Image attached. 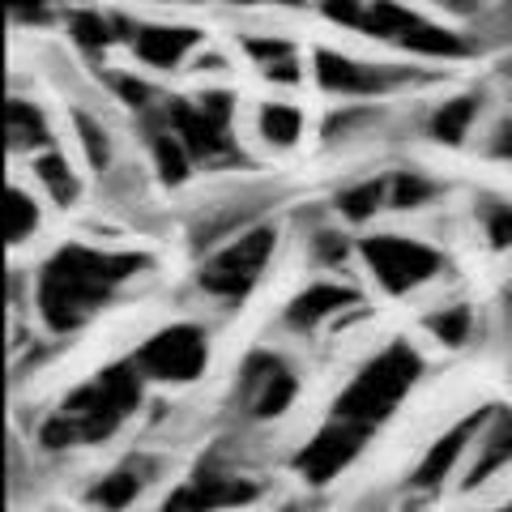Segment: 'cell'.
Masks as SVG:
<instances>
[{"label":"cell","instance_id":"cell-8","mask_svg":"<svg viewBox=\"0 0 512 512\" xmlns=\"http://www.w3.org/2000/svg\"><path fill=\"white\" fill-rule=\"evenodd\" d=\"M359 256L367 274L380 282V291L389 295H410L444 274V256L410 235H367L359 244Z\"/></svg>","mask_w":512,"mask_h":512},{"label":"cell","instance_id":"cell-21","mask_svg":"<svg viewBox=\"0 0 512 512\" xmlns=\"http://www.w3.org/2000/svg\"><path fill=\"white\" fill-rule=\"evenodd\" d=\"M47 146H56L47 111L35 99H26V94H13L9 99V150L30 158V154H39Z\"/></svg>","mask_w":512,"mask_h":512},{"label":"cell","instance_id":"cell-1","mask_svg":"<svg viewBox=\"0 0 512 512\" xmlns=\"http://www.w3.org/2000/svg\"><path fill=\"white\" fill-rule=\"evenodd\" d=\"M150 261L141 252H99L69 244L39 269V316L52 333H73L107 308L124 282L146 274Z\"/></svg>","mask_w":512,"mask_h":512},{"label":"cell","instance_id":"cell-24","mask_svg":"<svg viewBox=\"0 0 512 512\" xmlns=\"http://www.w3.org/2000/svg\"><path fill=\"white\" fill-rule=\"evenodd\" d=\"M69 120H73V137H77V146H82L86 167L107 175L111 167H116V137H111L107 120L94 116V111H86V107H73Z\"/></svg>","mask_w":512,"mask_h":512},{"label":"cell","instance_id":"cell-29","mask_svg":"<svg viewBox=\"0 0 512 512\" xmlns=\"http://www.w3.org/2000/svg\"><path fill=\"white\" fill-rule=\"evenodd\" d=\"M107 82H111V94L133 111V116H146V111L154 107H163V99H158V90L146 82V77H137V73H107Z\"/></svg>","mask_w":512,"mask_h":512},{"label":"cell","instance_id":"cell-4","mask_svg":"<svg viewBox=\"0 0 512 512\" xmlns=\"http://www.w3.org/2000/svg\"><path fill=\"white\" fill-rule=\"evenodd\" d=\"M359 35L389 43V47H402V52L414 60H461L478 47L470 35H461V30L427 18L419 9H410L406 0H372L363 13V22H359Z\"/></svg>","mask_w":512,"mask_h":512},{"label":"cell","instance_id":"cell-19","mask_svg":"<svg viewBox=\"0 0 512 512\" xmlns=\"http://www.w3.org/2000/svg\"><path fill=\"white\" fill-rule=\"evenodd\" d=\"M478 111H483V94H453V99L427 111L423 133L440 141V146H461L470 137V128L478 124Z\"/></svg>","mask_w":512,"mask_h":512},{"label":"cell","instance_id":"cell-33","mask_svg":"<svg viewBox=\"0 0 512 512\" xmlns=\"http://www.w3.org/2000/svg\"><path fill=\"white\" fill-rule=\"evenodd\" d=\"M13 26H47L56 18V0H9Z\"/></svg>","mask_w":512,"mask_h":512},{"label":"cell","instance_id":"cell-27","mask_svg":"<svg viewBox=\"0 0 512 512\" xmlns=\"http://www.w3.org/2000/svg\"><path fill=\"white\" fill-rule=\"evenodd\" d=\"M440 197H444L440 180H431V175H423V171L402 167V171L389 175V210H397V214L427 210V205H436Z\"/></svg>","mask_w":512,"mask_h":512},{"label":"cell","instance_id":"cell-3","mask_svg":"<svg viewBox=\"0 0 512 512\" xmlns=\"http://www.w3.org/2000/svg\"><path fill=\"white\" fill-rule=\"evenodd\" d=\"M419 376H423V359L414 355V346L389 342L372 363L350 376L342 397L333 402V414H338V419H355V423L376 427L402 406V397L414 389Z\"/></svg>","mask_w":512,"mask_h":512},{"label":"cell","instance_id":"cell-9","mask_svg":"<svg viewBox=\"0 0 512 512\" xmlns=\"http://www.w3.org/2000/svg\"><path fill=\"white\" fill-rule=\"evenodd\" d=\"M137 372L158 384H188L210 363V338L201 325H167L137 346Z\"/></svg>","mask_w":512,"mask_h":512},{"label":"cell","instance_id":"cell-36","mask_svg":"<svg viewBox=\"0 0 512 512\" xmlns=\"http://www.w3.org/2000/svg\"><path fill=\"white\" fill-rule=\"evenodd\" d=\"M504 512H512V504H508V508H504Z\"/></svg>","mask_w":512,"mask_h":512},{"label":"cell","instance_id":"cell-7","mask_svg":"<svg viewBox=\"0 0 512 512\" xmlns=\"http://www.w3.org/2000/svg\"><path fill=\"white\" fill-rule=\"evenodd\" d=\"M312 77L325 94H338L350 103H372L380 94H393L402 86L423 82V69H410V64H384V60H359L346 56L338 47H316L312 52Z\"/></svg>","mask_w":512,"mask_h":512},{"label":"cell","instance_id":"cell-11","mask_svg":"<svg viewBox=\"0 0 512 512\" xmlns=\"http://www.w3.org/2000/svg\"><path fill=\"white\" fill-rule=\"evenodd\" d=\"M239 397L252 419H278L299 397V376L269 350H252L239 367Z\"/></svg>","mask_w":512,"mask_h":512},{"label":"cell","instance_id":"cell-32","mask_svg":"<svg viewBox=\"0 0 512 512\" xmlns=\"http://www.w3.org/2000/svg\"><path fill=\"white\" fill-rule=\"evenodd\" d=\"M367 5H372V0H316V9L325 13L333 26H346V30H359Z\"/></svg>","mask_w":512,"mask_h":512},{"label":"cell","instance_id":"cell-12","mask_svg":"<svg viewBox=\"0 0 512 512\" xmlns=\"http://www.w3.org/2000/svg\"><path fill=\"white\" fill-rule=\"evenodd\" d=\"M201 30H192L184 22H137L133 39H128V52L141 69L150 73H175L184 64L197 60L201 52Z\"/></svg>","mask_w":512,"mask_h":512},{"label":"cell","instance_id":"cell-23","mask_svg":"<svg viewBox=\"0 0 512 512\" xmlns=\"http://www.w3.org/2000/svg\"><path fill=\"white\" fill-rule=\"evenodd\" d=\"M384 128V111L372 107V103H350L342 111H333V116L320 124V141L325 146H355V141H367L372 133Z\"/></svg>","mask_w":512,"mask_h":512},{"label":"cell","instance_id":"cell-10","mask_svg":"<svg viewBox=\"0 0 512 512\" xmlns=\"http://www.w3.org/2000/svg\"><path fill=\"white\" fill-rule=\"evenodd\" d=\"M376 427H367V423H355V419H333L316 431V436L299 448V457H295V470L308 478L312 487H325V483H333L350 461H355L359 453H363V444H367V436H372Z\"/></svg>","mask_w":512,"mask_h":512},{"label":"cell","instance_id":"cell-31","mask_svg":"<svg viewBox=\"0 0 512 512\" xmlns=\"http://www.w3.org/2000/svg\"><path fill=\"white\" fill-rule=\"evenodd\" d=\"M308 252H312V261H316V265H346V256H350V239H342L333 227H316V231H312Z\"/></svg>","mask_w":512,"mask_h":512},{"label":"cell","instance_id":"cell-20","mask_svg":"<svg viewBox=\"0 0 512 512\" xmlns=\"http://www.w3.org/2000/svg\"><path fill=\"white\" fill-rule=\"evenodd\" d=\"M141 457H133V461H120L116 470H107L99 483L90 487V504L99 508V512H124L128 504L137 500L141 491H146V483L158 474L154 466H137Z\"/></svg>","mask_w":512,"mask_h":512},{"label":"cell","instance_id":"cell-30","mask_svg":"<svg viewBox=\"0 0 512 512\" xmlns=\"http://www.w3.org/2000/svg\"><path fill=\"white\" fill-rule=\"evenodd\" d=\"M478 227H483L487 248L508 252L512 248V205L495 201V197H483V205H478Z\"/></svg>","mask_w":512,"mask_h":512},{"label":"cell","instance_id":"cell-35","mask_svg":"<svg viewBox=\"0 0 512 512\" xmlns=\"http://www.w3.org/2000/svg\"><path fill=\"white\" fill-rule=\"evenodd\" d=\"M261 5H269V9H308V5H316V0H261Z\"/></svg>","mask_w":512,"mask_h":512},{"label":"cell","instance_id":"cell-17","mask_svg":"<svg viewBox=\"0 0 512 512\" xmlns=\"http://www.w3.org/2000/svg\"><path fill=\"white\" fill-rule=\"evenodd\" d=\"M478 440H483V444H478L474 466L466 470V487L487 483L491 474H500L508 461H512V410L508 406L491 410L487 423H483V436H478Z\"/></svg>","mask_w":512,"mask_h":512},{"label":"cell","instance_id":"cell-34","mask_svg":"<svg viewBox=\"0 0 512 512\" xmlns=\"http://www.w3.org/2000/svg\"><path fill=\"white\" fill-rule=\"evenodd\" d=\"M436 13H444V18H466V22H474V18H483V9H487V0H427Z\"/></svg>","mask_w":512,"mask_h":512},{"label":"cell","instance_id":"cell-16","mask_svg":"<svg viewBox=\"0 0 512 512\" xmlns=\"http://www.w3.org/2000/svg\"><path fill=\"white\" fill-rule=\"evenodd\" d=\"M239 52L252 69H261L274 86H291L299 82V47L295 39L278 35V30H248V35H239Z\"/></svg>","mask_w":512,"mask_h":512},{"label":"cell","instance_id":"cell-14","mask_svg":"<svg viewBox=\"0 0 512 512\" xmlns=\"http://www.w3.org/2000/svg\"><path fill=\"white\" fill-rule=\"evenodd\" d=\"M487 414L491 410H478V414H470L466 423H457V427H448L444 436L436 440L423 453V461H419V470L410 474V487H419V491H440L448 478H453V470L461 466V457H466V448L483 436V423H487Z\"/></svg>","mask_w":512,"mask_h":512},{"label":"cell","instance_id":"cell-18","mask_svg":"<svg viewBox=\"0 0 512 512\" xmlns=\"http://www.w3.org/2000/svg\"><path fill=\"white\" fill-rule=\"evenodd\" d=\"M30 175H35V184L52 197V205H60V210H69V205H77V197H82V175H77L73 158L60 146L30 154Z\"/></svg>","mask_w":512,"mask_h":512},{"label":"cell","instance_id":"cell-15","mask_svg":"<svg viewBox=\"0 0 512 512\" xmlns=\"http://www.w3.org/2000/svg\"><path fill=\"white\" fill-rule=\"evenodd\" d=\"M359 303V291H350V286H338V282H316L308 291H299L291 303H286V329L295 333H316L325 320H338L342 312H350Z\"/></svg>","mask_w":512,"mask_h":512},{"label":"cell","instance_id":"cell-6","mask_svg":"<svg viewBox=\"0 0 512 512\" xmlns=\"http://www.w3.org/2000/svg\"><path fill=\"white\" fill-rule=\"evenodd\" d=\"M274 248H278V231L269 227V222L248 227L239 239H231V244H222L205 256L197 286L218 303H239L256 282H261L269 261H274Z\"/></svg>","mask_w":512,"mask_h":512},{"label":"cell","instance_id":"cell-13","mask_svg":"<svg viewBox=\"0 0 512 512\" xmlns=\"http://www.w3.org/2000/svg\"><path fill=\"white\" fill-rule=\"evenodd\" d=\"M252 500H256V483H248V478L201 470L184 487H175L158 512H227V508H244Z\"/></svg>","mask_w":512,"mask_h":512},{"label":"cell","instance_id":"cell-2","mask_svg":"<svg viewBox=\"0 0 512 512\" xmlns=\"http://www.w3.org/2000/svg\"><path fill=\"white\" fill-rule=\"evenodd\" d=\"M141 376L137 363H116L103 367L99 376L82 389L69 393L52 419L39 427L43 448H73V444H103L107 436H116V427L137 410L141 402Z\"/></svg>","mask_w":512,"mask_h":512},{"label":"cell","instance_id":"cell-22","mask_svg":"<svg viewBox=\"0 0 512 512\" xmlns=\"http://www.w3.org/2000/svg\"><path fill=\"white\" fill-rule=\"evenodd\" d=\"M252 128H256V137H261V146L265 150H295L299 141H303V111L295 103H282V99H269L256 107V116H252Z\"/></svg>","mask_w":512,"mask_h":512},{"label":"cell","instance_id":"cell-25","mask_svg":"<svg viewBox=\"0 0 512 512\" xmlns=\"http://www.w3.org/2000/svg\"><path fill=\"white\" fill-rule=\"evenodd\" d=\"M333 210L342 214V222H372L380 210H389V175H376V180H359V184H346L338 197H333Z\"/></svg>","mask_w":512,"mask_h":512},{"label":"cell","instance_id":"cell-26","mask_svg":"<svg viewBox=\"0 0 512 512\" xmlns=\"http://www.w3.org/2000/svg\"><path fill=\"white\" fill-rule=\"evenodd\" d=\"M5 235H9V248H22L35 239V231L43 227V205L39 197L30 192L26 184H9L5 188Z\"/></svg>","mask_w":512,"mask_h":512},{"label":"cell","instance_id":"cell-28","mask_svg":"<svg viewBox=\"0 0 512 512\" xmlns=\"http://www.w3.org/2000/svg\"><path fill=\"white\" fill-rule=\"evenodd\" d=\"M423 329H427L440 346L457 350V346H466V342H470V333H474V312L466 308V303H448V308L423 316Z\"/></svg>","mask_w":512,"mask_h":512},{"label":"cell","instance_id":"cell-5","mask_svg":"<svg viewBox=\"0 0 512 512\" xmlns=\"http://www.w3.org/2000/svg\"><path fill=\"white\" fill-rule=\"evenodd\" d=\"M231 107H235V99L218 86L197 94V99H167L163 103L167 124L180 133L188 154L197 158V167L235 163L239 146H235V133H231Z\"/></svg>","mask_w":512,"mask_h":512}]
</instances>
